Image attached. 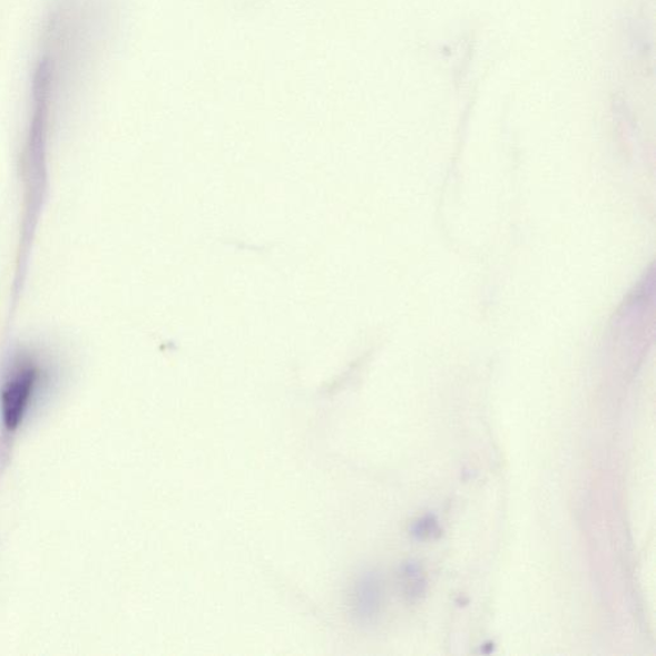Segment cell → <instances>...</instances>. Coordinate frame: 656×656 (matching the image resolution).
Segmentation results:
<instances>
[{"instance_id": "3957f363", "label": "cell", "mask_w": 656, "mask_h": 656, "mask_svg": "<svg viewBox=\"0 0 656 656\" xmlns=\"http://www.w3.org/2000/svg\"><path fill=\"white\" fill-rule=\"evenodd\" d=\"M399 586L408 601L415 603L423 598L428 590V579L420 564L409 560L399 570Z\"/></svg>"}, {"instance_id": "7a4b0ae2", "label": "cell", "mask_w": 656, "mask_h": 656, "mask_svg": "<svg viewBox=\"0 0 656 656\" xmlns=\"http://www.w3.org/2000/svg\"><path fill=\"white\" fill-rule=\"evenodd\" d=\"M37 380V370L30 364H22L13 371L11 378L6 382L0 400H2L3 420L8 429L14 430L22 421Z\"/></svg>"}, {"instance_id": "277c9868", "label": "cell", "mask_w": 656, "mask_h": 656, "mask_svg": "<svg viewBox=\"0 0 656 656\" xmlns=\"http://www.w3.org/2000/svg\"><path fill=\"white\" fill-rule=\"evenodd\" d=\"M411 532L417 540H433L440 538L441 528L437 518L433 516H424L417 519L411 527Z\"/></svg>"}, {"instance_id": "6da1fadb", "label": "cell", "mask_w": 656, "mask_h": 656, "mask_svg": "<svg viewBox=\"0 0 656 656\" xmlns=\"http://www.w3.org/2000/svg\"><path fill=\"white\" fill-rule=\"evenodd\" d=\"M385 607V584L380 574L365 570L355 578L349 593V608L355 624L369 627L378 624Z\"/></svg>"}]
</instances>
